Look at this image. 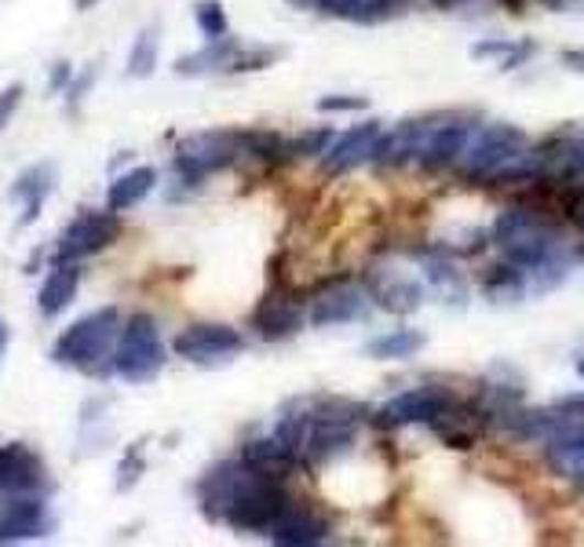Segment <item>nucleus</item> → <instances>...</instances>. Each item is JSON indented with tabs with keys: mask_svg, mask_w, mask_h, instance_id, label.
Returning a JSON list of instances; mask_svg holds the SVG:
<instances>
[{
	"mask_svg": "<svg viewBox=\"0 0 584 547\" xmlns=\"http://www.w3.org/2000/svg\"><path fill=\"white\" fill-rule=\"evenodd\" d=\"M118 234H121V220L113 209L77 212L52 248V264H81L85 256H96L102 248H110L118 242Z\"/></svg>",
	"mask_w": 584,
	"mask_h": 547,
	"instance_id": "6e6552de",
	"label": "nucleus"
},
{
	"mask_svg": "<svg viewBox=\"0 0 584 547\" xmlns=\"http://www.w3.org/2000/svg\"><path fill=\"white\" fill-rule=\"evenodd\" d=\"M533 52H537V48H533L530 41H519V44H515V48H511L508 55H504V59H500L497 66H500V70H519V66H522L526 59H530Z\"/></svg>",
	"mask_w": 584,
	"mask_h": 547,
	"instance_id": "4c0bfd02",
	"label": "nucleus"
},
{
	"mask_svg": "<svg viewBox=\"0 0 584 547\" xmlns=\"http://www.w3.org/2000/svg\"><path fill=\"white\" fill-rule=\"evenodd\" d=\"M157 55H162V26H146L135 37L129 52V77H151L157 70Z\"/></svg>",
	"mask_w": 584,
	"mask_h": 547,
	"instance_id": "c85d7f7f",
	"label": "nucleus"
},
{
	"mask_svg": "<svg viewBox=\"0 0 584 547\" xmlns=\"http://www.w3.org/2000/svg\"><path fill=\"white\" fill-rule=\"evenodd\" d=\"M4 350H8V322H4V314H0V358H4Z\"/></svg>",
	"mask_w": 584,
	"mask_h": 547,
	"instance_id": "37998d69",
	"label": "nucleus"
},
{
	"mask_svg": "<svg viewBox=\"0 0 584 547\" xmlns=\"http://www.w3.org/2000/svg\"><path fill=\"white\" fill-rule=\"evenodd\" d=\"M365 107H370V99L365 96H322L318 99V110L322 113H354Z\"/></svg>",
	"mask_w": 584,
	"mask_h": 547,
	"instance_id": "c9c22d12",
	"label": "nucleus"
},
{
	"mask_svg": "<svg viewBox=\"0 0 584 547\" xmlns=\"http://www.w3.org/2000/svg\"><path fill=\"white\" fill-rule=\"evenodd\" d=\"M526 150H530V139H526L522 129H515V124H483L467 139L461 154V168L467 179L504 182V176L522 161Z\"/></svg>",
	"mask_w": 584,
	"mask_h": 547,
	"instance_id": "39448f33",
	"label": "nucleus"
},
{
	"mask_svg": "<svg viewBox=\"0 0 584 547\" xmlns=\"http://www.w3.org/2000/svg\"><path fill=\"white\" fill-rule=\"evenodd\" d=\"M333 139H337L333 129H329V124H318V129H307L296 135V139L289 143V157H322Z\"/></svg>",
	"mask_w": 584,
	"mask_h": 547,
	"instance_id": "7c9ffc66",
	"label": "nucleus"
},
{
	"mask_svg": "<svg viewBox=\"0 0 584 547\" xmlns=\"http://www.w3.org/2000/svg\"><path fill=\"white\" fill-rule=\"evenodd\" d=\"M194 22H198L205 41H220L231 33V22H227V11L220 0H198L194 4Z\"/></svg>",
	"mask_w": 584,
	"mask_h": 547,
	"instance_id": "c756f323",
	"label": "nucleus"
},
{
	"mask_svg": "<svg viewBox=\"0 0 584 547\" xmlns=\"http://www.w3.org/2000/svg\"><path fill=\"white\" fill-rule=\"evenodd\" d=\"M555 409H559V413H563V416L581 420V424H584V394H581V391L563 394V398H559V402H555Z\"/></svg>",
	"mask_w": 584,
	"mask_h": 547,
	"instance_id": "ea45409f",
	"label": "nucleus"
},
{
	"mask_svg": "<svg viewBox=\"0 0 584 547\" xmlns=\"http://www.w3.org/2000/svg\"><path fill=\"white\" fill-rule=\"evenodd\" d=\"M431 4L439 8V11H450V8H461L464 0H431Z\"/></svg>",
	"mask_w": 584,
	"mask_h": 547,
	"instance_id": "c03bdc74",
	"label": "nucleus"
},
{
	"mask_svg": "<svg viewBox=\"0 0 584 547\" xmlns=\"http://www.w3.org/2000/svg\"><path fill=\"white\" fill-rule=\"evenodd\" d=\"M146 471V464H143V453H140V446H132L129 453H124V460H121V467H118V489H132L135 482H140V475Z\"/></svg>",
	"mask_w": 584,
	"mask_h": 547,
	"instance_id": "72a5a7b5",
	"label": "nucleus"
},
{
	"mask_svg": "<svg viewBox=\"0 0 584 547\" xmlns=\"http://www.w3.org/2000/svg\"><path fill=\"white\" fill-rule=\"evenodd\" d=\"M157 187V172L151 165H140V168H132V172H124L110 182V190H107V209L113 212H129L135 209L146 193H151Z\"/></svg>",
	"mask_w": 584,
	"mask_h": 547,
	"instance_id": "b1692460",
	"label": "nucleus"
},
{
	"mask_svg": "<svg viewBox=\"0 0 584 547\" xmlns=\"http://www.w3.org/2000/svg\"><path fill=\"white\" fill-rule=\"evenodd\" d=\"M289 4L315 8V11H322V15H333V19H359L365 0H289Z\"/></svg>",
	"mask_w": 584,
	"mask_h": 547,
	"instance_id": "473e14b6",
	"label": "nucleus"
},
{
	"mask_svg": "<svg viewBox=\"0 0 584 547\" xmlns=\"http://www.w3.org/2000/svg\"><path fill=\"white\" fill-rule=\"evenodd\" d=\"M373 306V295L365 284H354L348 278H337L322 284V292L311 300V325L318 328H333L348 322H365Z\"/></svg>",
	"mask_w": 584,
	"mask_h": 547,
	"instance_id": "9b49d317",
	"label": "nucleus"
},
{
	"mask_svg": "<svg viewBox=\"0 0 584 547\" xmlns=\"http://www.w3.org/2000/svg\"><path fill=\"white\" fill-rule=\"evenodd\" d=\"M365 289H370L373 303L384 306L387 314H414L423 303V284L398 267H376L365 278Z\"/></svg>",
	"mask_w": 584,
	"mask_h": 547,
	"instance_id": "2eb2a0df",
	"label": "nucleus"
},
{
	"mask_svg": "<svg viewBox=\"0 0 584 547\" xmlns=\"http://www.w3.org/2000/svg\"><path fill=\"white\" fill-rule=\"evenodd\" d=\"M563 209H566L570 220H574L581 231H584V187H570V190H566Z\"/></svg>",
	"mask_w": 584,
	"mask_h": 547,
	"instance_id": "e433bc0d",
	"label": "nucleus"
},
{
	"mask_svg": "<svg viewBox=\"0 0 584 547\" xmlns=\"http://www.w3.org/2000/svg\"><path fill=\"white\" fill-rule=\"evenodd\" d=\"M124 317L118 306H99L66 328V333L52 344V361L66 365V369H96L102 358L113 355V344L121 336Z\"/></svg>",
	"mask_w": 584,
	"mask_h": 547,
	"instance_id": "20e7f679",
	"label": "nucleus"
},
{
	"mask_svg": "<svg viewBox=\"0 0 584 547\" xmlns=\"http://www.w3.org/2000/svg\"><path fill=\"white\" fill-rule=\"evenodd\" d=\"M52 187H55V168L52 165H33V168H26V172L15 179V187H11V198L22 201L19 226L37 223V215L44 209V201H48Z\"/></svg>",
	"mask_w": 584,
	"mask_h": 547,
	"instance_id": "4be33fe9",
	"label": "nucleus"
},
{
	"mask_svg": "<svg viewBox=\"0 0 584 547\" xmlns=\"http://www.w3.org/2000/svg\"><path fill=\"white\" fill-rule=\"evenodd\" d=\"M526 289H530V281H526V270L515 267V264H500V267H489V274L483 278V292L489 295V300L497 303H515L522 300Z\"/></svg>",
	"mask_w": 584,
	"mask_h": 547,
	"instance_id": "cd10ccee",
	"label": "nucleus"
},
{
	"mask_svg": "<svg viewBox=\"0 0 584 547\" xmlns=\"http://www.w3.org/2000/svg\"><path fill=\"white\" fill-rule=\"evenodd\" d=\"M515 48V41H483V44H475L472 48V55L475 59H489V55H497V59H504V55H508Z\"/></svg>",
	"mask_w": 584,
	"mask_h": 547,
	"instance_id": "58836bf2",
	"label": "nucleus"
},
{
	"mask_svg": "<svg viewBox=\"0 0 584 547\" xmlns=\"http://www.w3.org/2000/svg\"><path fill=\"white\" fill-rule=\"evenodd\" d=\"M307 413V442H304V467H322L348 453L359 438V424L365 420V405L348 398H304Z\"/></svg>",
	"mask_w": 584,
	"mask_h": 547,
	"instance_id": "7ed1b4c3",
	"label": "nucleus"
},
{
	"mask_svg": "<svg viewBox=\"0 0 584 547\" xmlns=\"http://www.w3.org/2000/svg\"><path fill=\"white\" fill-rule=\"evenodd\" d=\"M500 4L508 8V11H515V15H519V11L526 8V0H500Z\"/></svg>",
	"mask_w": 584,
	"mask_h": 547,
	"instance_id": "a18cd8bd",
	"label": "nucleus"
},
{
	"mask_svg": "<svg viewBox=\"0 0 584 547\" xmlns=\"http://www.w3.org/2000/svg\"><path fill=\"white\" fill-rule=\"evenodd\" d=\"M77 289H81V264H52L37 292L41 317H59L77 300Z\"/></svg>",
	"mask_w": 584,
	"mask_h": 547,
	"instance_id": "412c9836",
	"label": "nucleus"
},
{
	"mask_svg": "<svg viewBox=\"0 0 584 547\" xmlns=\"http://www.w3.org/2000/svg\"><path fill=\"white\" fill-rule=\"evenodd\" d=\"M245 347V339L238 328L220 325V322H201V325H187L183 333L172 339V355L187 358V361H220L231 358Z\"/></svg>",
	"mask_w": 584,
	"mask_h": 547,
	"instance_id": "f8f14e48",
	"label": "nucleus"
},
{
	"mask_svg": "<svg viewBox=\"0 0 584 547\" xmlns=\"http://www.w3.org/2000/svg\"><path fill=\"white\" fill-rule=\"evenodd\" d=\"M22 96H26V88H22L19 81H15V85H8L4 91H0V135L8 132L11 118H15V113H19V107H22Z\"/></svg>",
	"mask_w": 584,
	"mask_h": 547,
	"instance_id": "f704fd0d",
	"label": "nucleus"
},
{
	"mask_svg": "<svg viewBox=\"0 0 584 547\" xmlns=\"http://www.w3.org/2000/svg\"><path fill=\"white\" fill-rule=\"evenodd\" d=\"M420 264H423V274H428V281L439 289V295H445V300L456 303V306L467 300V284L461 278V270H456L450 259L439 256V253H420Z\"/></svg>",
	"mask_w": 584,
	"mask_h": 547,
	"instance_id": "a878e982",
	"label": "nucleus"
},
{
	"mask_svg": "<svg viewBox=\"0 0 584 547\" xmlns=\"http://www.w3.org/2000/svg\"><path fill=\"white\" fill-rule=\"evenodd\" d=\"M198 504L205 518L227 522L238 533H271L293 496L285 493L282 475H267L238 456V460H220L201 475Z\"/></svg>",
	"mask_w": 584,
	"mask_h": 547,
	"instance_id": "f257e3e1",
	"label": "nucleus"
},
{
	"mask_svg": "<svg viewBox=\"0 0 584 547\" xmlns=\"http://www.w3.org/2000/svg\"><path fill=\"white\" fill-rule=\"evenodd\" d=\"M242 154H245V132L216 129V132L187 135V139L176 146L172 165H176V172L187 182H201L205 176H216V172H223V168H231Z\"/></svg>",
	"mask_w": 584,
	"mask_h": 547,
	"instance_id": "0eeeda50",
	"label": "nucleus"
},
{
	"mask_svg": "<svg viewBox=\"0 0 584 547\" xmlns=\"http://www.w3.org/2000/svg\"><path fill=\"white\" fill-rule=\"evenodd\" d=\"M563 66H570V70L584 77V48H566L563 52Z\"/></svg>",
	"mask_w": 584,
	"mask_h": 547,
	"instance_id": "79ce46f5",
	"label": "nucleus"
},
{
	"mask_svg": "<svg viewBox=\"0 0 584 547\" xmlns=\"http://www.w3.org/2000/svg\"><path fill=\"white\" fill-rule=\"evenodd\" d=\"M494 245L504 253V259L526 274L537 267L552 264L555 256H563V234L548 220L541 209H508L497 215L494 223Z\"/></svg>",
	"mask_w": 584,
	"mask_h": 547,
	"instance_id": "f03ea898",
	"label": "nucleus"
},
{
	"mask_svg": "<svg viewBox=\"0 0 584 547\" xmlns=\"http://www.w3.org/2000/svg\"><path fill=\"white\" fill-rule=\"evenodd\" d=\"M285 55V48H245L238 52V59L231 66V74H252V70H267V66H274Z\"/></svg>",
	"mask_w": 584,
	"mask_h": 547,
	"instance_id": "2f4dec72",
	"label": "nucleus"
},
{
	"mask_svg": "<svg viewBox=\"0 0 584 547\" xmlns=\"http://www.w3.org/2000/svg\"><path fill=\"white\" fill-rule=\"evenodd\" d=\"M252 328H256L263 339H271V344L296 336L304 328V306H300V300H296V295L278 281L260 300L256 314H252Z\"/></svg>",
	"mask_w": 584,
	"mask_h": 547,
	"instance_id": "ddd939ff",
	"label": "nucleus"
},
{
	"mask_svg": "<svg viewBox=\"0 0 584 547\" xmlns=\"http://www.w3.org/2000/svg\"><path fill=\"white\" fill-rule=\"evenodd\" d=\"M162 369H165V344H162V333H157V322L151 314L124 317L107 372L121 376L129 383H151Z\"/></svg>",
	"mask_w": 584,
	"mask_h": 547,
	"instance_id": "423d86ee",
	"label": "nucleus"
},
{
	"mask_svg": "<svg viewBox=\"0 0 584 547\" xmlns=\"http://www.w3.org/2000/svg\"><path fill=\"white\" fill-rule=\"evenodd\" d=\"M52 533V515L44 496H19L4 500L0 507V544H22V540H41Z\"/></svg>",
	"mask_w": 584,
	"mask_h": 547,
	"instance_id": "dca6fc26",
	"label": "nucleus"
},
{
	"mask_svg": "<svg viewBox=\"0 0 584 547\" xmlns=\"http://www.w3.org/2000/svg\"><path fill=\"white\" fill-rule=\"evenodd\" d=\"M242 460L252 464V467H260V471H267V475H282V471H289V467L296 464V460H293V453L278 442V435L245 442Z\"/></svg>",
	"mask_w": 584,
	"mask_h": 547,
	"instance_id": "bb28decb",
	"label": "nucleus"
},
{
	"mask_svg": "<svg viewBox=\"0 0 584 547\" xmlns=\"http://www.w3.org/2000/svg\"><path fill=\"white\" fill-rule=\"evenodd\" d=\"M577 376H581V380H584V355L577 358Z\"/></svg>",
	"mask_w": 584,
	"mask_h": 547,
	"instance_id": "de8ad7c7",
	"label": "nucleus"
},
{
	"mask_svg": "<svg viewBox=\"0 0 584 547\" xmlns=\"http://www.w3.org/2000/svg\"><path fill=\"white\" fill-rule=\"evenodd\" d=\"M423 344H428V336L417 333V328H395V333L370 339V344H365V355L376 361H403V358H414Z\"/></svg>",
	"mask_w": 584,
	"mask_h": 547,
	"instance_id": "393cba45",
	"label": "nucleus"
},
{
	"mask_svg": "<svg viewBox=\"0 0 584 547\" xmlns=\"http://www.w3.org/2000/svg\"><path fill=\"white\" fill-rule=\"evenodd\" d=\"M267 537L282 547H315V544L329 540V518L322 515V511L296 504L293 500V504L278 515V522L271 526Z\"/></svg>",
	"mask_w": 584,
	"mask_h": 547,
	"instance_id": "6ab92c4d",
	"label": "nucleus"
},
{
	"mask_svg": "<svg viewBox=\"0 0 584 547\" xmlns=\"http://www.w3.org/2000/svg\"><path fill=\"white\" fill-rule=\"evenodd\" d=\"M74 81V70H70V63H55L52 66V77H48V91L55 96V91H66Z\"/></svg>",
	"mask_w": 584,
	"mask_h": 547,
	"instance_id": "a19ab883",
	"label": "nucleus"
},
{
	"mask_svg": "<svg viewBox=\"0 0 584 547\" xmlns=\"http://www.w3.org/2000/svg\"><path fill=\"white\" fill-rule=\"evenodd\" d=\"M381 135H384V124L376 118L354 124L351 132H343L340 139L329 143V150L322 154V168L329 176H340V172H351L354 165L373 161V150H376V139H381Z\"/></svg>",
	"mask_w": 584,
	"mask_h": 547,
	"instance_id": "f3484780",
	"label": "nucleus"
},
{
	"mask_svg": "<svg viewBox=\"0 0 584 547\" xmlns=\"http://www.w3.org/2000/svg\"><path fill=\"white\" fill-rule=\"evenodd\" d=\"M96 4H102V0H74V8H77V11H91Z\"/></svg>",
	"mask_w": 584,
	"mask_h": 547,
	"instance_id": "49530a36",
	"label": "nucleus"
},
{
	"mask_svg": "<svg viewBox=\"0 0 584 547\" xmlns=\"http://www.w3.org/2000/svg\"><path fill=\"white\" fill-rule=\"evenodd\" d=\"M472 132H475L472 118H464V113H445V118L439 121V129H434V135L428 139V146H423L417 165L428 168V172H439V168L456 165L467 139H472Z\"/></svg>",
	"mask_w": 584,
	"mask_h": 547,
	"instance_id": "a211bd4d",
	"label": "nucleus"
},
{
	"mask_svg": "<svg viewBox=\"0 0 584 547\" xmlns=\"http://www.w3.org/2000/svg\"><path fill=\"white\" fill-rule=\"evenodd\" d=\"M52 489L44 460L26 442H8L0 446V500L19 496H44Z\"/></svg>",
	"mask_w": 584,
	"mask_h": 547,
	"instance_id": "9d476101",
	"label": "nucleus"
},
{
	"mask_svg": "<svg viewBox=\"0 0 584 547\" xmlns=\"http://www.w3.org/2000/svg\"><path fill=\"white\" fill-rule=\"evenodd\" d=\"M242 52V41L234 37H220V41H205L201 52L183 55L176 63L179 77H201V74H231V66Z\"/></svg>",
	"mask_w": 584,
	"mask_h": 547,
	"instance_id": "5701e85b",
	"label": "nucleus"
},
{
	"mask_svg": "<svg viewBox=\"0 0 584 547\" xmlns=\"http://www.w3.org/2000/svg\"><path fill=\"white\" fill-rule=\"evenodd\" d=\"M548 467L563 478H574L584 485V424H566L559 427L552 438L544 442Z\"/></svg>",
	"mask_w": 584,
	"mask_h": 547,
	"instance_id": "aec40b11",
	"label": "nucleus"
},
{
	"mask_svg": "<svg viewBox=\"0 0 584 547\" xmlns=\"http://www.w3.org/2000/svg\"><path fill=\"white\" fill-rule=\"evenodd\" d=\"M453 402L456 398L450 391H442V387H414V391L395 394L392 402H384L376 409L373 424L384 431H398L409 424H431V420H439Z\"/></svg>",
	"mask_w": 584,
	"mask_h": 547,
	"instance_id": "1a4fd4ad",
	"label": "nucleus"
},
{
	"mask_svg": "<svg viewBox=\"0 0 584 547\" xmlns=\"http://www.w3.org/2000/svg\"><path fill=\"white\" fill-rule=\"evenodd\" d=\"M537 154L544 161V176L552 182H574L584 179V124L552 132L548 139L537 143Z\"/></svg>",
	"mask_w": 584,
	"mask_h": 547,
	"instance_id": "4468645a",
	"label": "nucleus"
}]
</instances>
